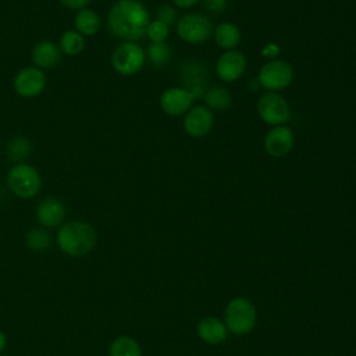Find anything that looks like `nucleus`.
<instances>
[{
	"instance_id": "obj_1",
	"label": "nucleus",
	"mask_w": 356,
	"mask_h": 356,
	"mask_svg": "<svg viewBox=\"0 0 356 356\" xmlns=\"http://www.w3.org/2000/svg\"><path fill=\"white\" fill-rule=\"evenodd\" d=\"M149 24V11L139 0H118L108 11L111 33L125 42H135L146 35Z\"/></svg>"
},
{
	"instance_id": "obj_2",
	"label": "nucleus",
	"mask_w": 356,
	"mask_h": 356,
	"mask_svg": "<svg viewBox=\"0 0 356 356\" xmlns=\"http://www.w3.org/2000/svg\"><path fill=\"white\" fill-rule=\"evenodd\" d=\"M96 231L85 221H68L57 232V245L63 253L71 257L88 254L96 245Z\"/></svg>"
},
{
	"instance_id": "obj_3",
	"label": "nucleus",
	"mask_w": 356,
	"mask_h": 356,
	"mask_svg": "<svg viewBox=\"0 0 356 356\" xmlns=\"http://www.w3.org/2000/svg\"><path fill=\"white\" fill-rule=\"evenodd\" d=\"M257 313L254 305L242 296H236L228 302L224 312V324L232 334L243 335L256 325Z\"/></svg>"
},
{
	"instance_id": "obj_4",
	"label": "nucleus",
	"mask_w": 356,
	"mask_h": 356,
	"mask_svg": "<svg viewBox=\"0 0 356 356\" xmlns=\"http://www.w3.org/2000/svg\"><path fill=\"white\" fill-rule=\"evenodd\" d=\"M7 185L14 195L22 199L33 197L40 189V177L29 164L14 165L7 175Z\"/></svg>"
},
{
	"instance_id": "obj_5",
	"label": "nucleus",
	"mask_w": 356,
	"mask_h": 356,
	"mask_svg": "<svg viewBox=\"0 0 356 356\" xmlns=\"http://www.w3.org/2000/svg\"><path fill=\"white\" fill-rule=\"evenodd\" d=\"M177 32L184 42L199 44L211 36L213 25L206 15L200 13H189L178 19Z\"/></svg>"
},
{
	"instance_id": "obj_6",
	"label": "nucleus",
	"mask_w": 356,
	"mask_h": 356,
	"mask_svg": "<svg viewBox=\"0 0 356 356\" xmlns=\"http://www.w3.org/2000/svg\"><path fill=\"white\" fill-rule=\"evenodd\" d=\"M293 79L292 67L284 60H270L259 71L257 82L261 88L275 92L288 88Z\"/></svg>"
},
{
	"instance_id": "obj_7",
	"label": "nucleus",
	"mask_w": 356,
	"mask_h": 356,
	"mask_svg": "<svg viewBox=\"0 0 356 356\" xmlns=\"http://www.w3.org/2000/svg\"><path fill=\"white\" fill-rule=\"evenodd\" d=\"M111 64L117 72L122 75H134L145 64V51L135 42H122L114 49Z\"/></svg>"
},
{
	"instance_id": "obj_8",
	"label": "nucleus",
	"mask_w": 356,
	"mask_h": 356,
	"mask_svg": "<svg viewBox=\"0 0 356 356\" xmlns=\"http://www.w3.org/2000/svg\"><path fill=\"white\" fill-rule=\"evenodd\" d=\"M257 113L260 118L273 127L284 125L289 120L288 102L275 92H267L257 100Z\"/></svg>"
},
{
	"instance_id": "obj_9",
	"label": "nucleus",
	"mask_w": 356,
	"mask_h": 356,
	"mask_svg": "<svg viewBox=\"0 0 356 356\" xmlns=\"http://www.w3.org/2000/svg\"><path fill=\"white\" fill-rule=\"evenodd\" d=\"M179 81L195 100L203 99L207 92V68L202 63L189 61L181 67Z\"/></svg>"
},
{
	"instance_id": "obj_10",
	"label": "nucleus",
	"mask_w": 356,
	"mask_h": 356,
	"mask_svg": "<svg viewBox=\"0 0 356 356\" xmlns=\"http://www.w3.org/2000/svg\"><path fill=\"white\" fill-rule=\"evenodd\" d=\"M214 125V115L206 106H192L184 115V129L193 138L207 135Z\"/></svg>"
},
{
	"instance_id": "obj_11",
	"label": "nucleus",
	"mask_w": 356,
	"mask_h": 356,
	"mask_svg": "<svg viewBox=\"0 0 356 356\" xmlns=\"http://www.w3.org/2000/svg\"><path fill=\"white\" fill-rule=\"evenodd\" d=\"M246 70V58L238 50L224 51L216 63V74L224 82L239 79Z\"/></svg>"
},
{
	"instance_id": "obj_12",
	"label": "nucleus",
	"mask_w": 356,
	"mask_h": 356,
	"mask_svg": "<svg viewBox=\"0 0 356 356\" xmlns=\"http://www.w3.org/2000/svg\"><path fill=\"white\" fill-rule=\"evenodd\" d=\"M295 145L293 131L286 125L271 128L264 136V149L273 157H282L288 154Z\"/></svg>"
},
{
	"instance_id": "obj_13",
	"label": "nucleus",
	"mask_w": 356,
	"mask_h": 356,
	"mask_svg": "<svg viewBox=\"0 0 356 356\" xmlns=\"http://www.w3.org/2000/svg\"><path fill=\"white\" fill-rule=\"evenodd\" d=\"M46 85V76L42 70L36 67H26L21 70L14 78V89L22 97H32L39 95Z\"/></svg>"
},
{
	"instance_id": "obj_14",
	"label": "nucleus",
	"mask_w": 356,
	"mask_h": 356,
	"mask_svg": "<svg viewBox=\"0 0 356 356\" xmlns=\"http://www.w3.org/2000/svg\"><path fill=\"white\" fill-rule=\"evenodd\" d=\"M195 99L182 86L170 88L167 89L160 97L161 110L168 115H182L185 114L192 106Z\"/></svg>"
},
{
	"instance_id": "obj_15",
	"label": "nucleus",
	"mask_w": 356,
	"mask_h": 356,
	"mask_svg": "<svg viewBox=\"0 0 356 356\" xmlns=\"http://www.w3.org/2000/svg\"><path fill=\"white\" fill-rule=\"evenodd\" d=\"M65 217L64 204L53 197L42 200L36 207V218L40 225L46 228H54L63 222Z\"/></svg>"
},
{
	"instance_id": "obj_16",
	"label": "nucleus",
	"mask_w": 356,
	"mask_h": 356,
	"mask_svg": "<svg viewBox=\"0 0 356 356\" xmlns=\"http://www.w3.org/2000/svg\"><path fill=\"white\" fill-rule=\"evenodd\" d=\"M227 331L228 330L224 321L213 316L203 317L196 325V332L199 338L210 345L221 343L227 338Z\"/></svg>"
},
{
	"instance_id": "obj_17",
	"label": "nucleus",
	"mask_w": 356,
	"mask_h": 356,
	"mask_svg": "<svg viewBox=\"0 0 356 356\" xmlns=\"http://www.w3.org/2000/svg\"><path fill=\"white\" fill-rule=\"evenodd\" d=\"M33 63L40 68H51L60 60V50L53 42L44 40L38 43L32 50Z\"/></svg>"
},
{
	"instance_id": "obj_18",
	"label": "nucleus",
	"mask_w": 356,
	"mask_h": 356,
	"mask_svg": "<svg viewBox=\"0 0 356 356\" xmlns=\"http://www.w3.org/2000/svg\"><path fill=\"white\" fill-rule=\"evenodd\" d=\"M214 40L225 51L234 50L241 43V31L232 22H221L214 29Z\"/></svg>"
},
{
	"instance_id": "obj_19",
	"label": "nucleus",
	"mask_w": 356,
	"mask_h": 356,
	"mask_svg": "<svg viewBox=\"0 0 356 356\" xmlns=\"http://www.w3.org/2000/svg\"><path fill=\"white\" fill-rule=\"evenodd\" d=\"M108 356H142V348L134 338L121 335L111 342Z\"/></svg>"
},
{
	"instance_id": "obj_20",
	"label": "nucleus",
	"mask_w": 356,
	"mask_h": 356,
	"mask_svg": "<svg viewBox=\"0 0 356 356\" xmlns=\"http://www.w3.org/2000/svg\"><path fill=\"white\" fill-rule=\"evenodd\" d=\"M203 100H204L207 108L222 111L231 106L232 97H231V93L225 88L213 86V88L207 89Z\"/></svg>"
},
{
	"instance_id": "obj_21",
	"label": "nucleus",
	"mask_w": 356,
	"mask_h": 356,
	"mask_svg": "<svg viewBox=\"0 0 356 356\" xmlns=\"http://www.w3.org/2000/svg\"><path fill=\"white\" fill-rule=\"evenodd\" d=\"M75 28L81 35H93L100 28V18L93 10L82 8L75 17Z\"/></svg>"
},
{
	"instance_id": "obj_22",
	"label": "nucleus",
	"mask_w": 356,
	"mask_h": 356,
	"mask_svg": "<svg viewBox=\"0 0 356 356\" xmlns=\"http://www.w3.org/2000/svg\"><path fill=\"white\" fill-rule=\"evenodd\" d=\"M26 245L29 249L35 250V252H42L50 248L51 245V236L47 231L42 229V228H32L28 231L26 234Z\"/></svg>"
},
{
	"instance_id": "obj_23",
	"label": "nucleus",
	"mask_w": 356,
	"mask_h": 356,
	"mask_svg": "<svg viewBox=\"0 0 356 356\" xmlns=\"http://www.w3.org/2000/svg\"><path fill=\"white\" fill-rule=\"evenodd\" d=\"M60 44H61V49H63L64 53H67L70 56H75V54H78L83 50L85 42H83V38L79 32L67 31V32L63 33Z\"/></svg>"
},
{
	"instance_id": "obj_24",
	"label": "nucleus",
	"mask_w": 356,
	"mask_h": 356,
	"mask_svg": "<svg viewBox=\"0 0 356 356\" xmlns=\"http://www.w3.org/2000/svg\"><path fill=\"white\" fill-rule=\"evenodd\" d=\"M147 57L153 65L163 67L168 64L171 58V49L165 42H159V43L152 42V44L147 49Z\"/></svg>"
},
{
	"instance_id": "obj_25",
	"label": "nucleus",
	"mask_w": 356,
	"mask_h": 356,
	"mask_svg": "<svg viewBox=\"0 0 356 356\" xmlns=\"http://www.w3.org/2000/svg\"><path fill=\"white\" fill-rule=\"evenodd\" d=\"M168 32H170V26L165 25L164 22L159 21V19L150 21V24L147 25V29H146V35L154 43L164 42L167 39V36H168Z\"/></svg>"
},
{
	"instance_id": "obj_26",
	"label": "nucleus",
	"mask_w": 356,
	"mask_h": 356,
	"mask_svg": "<svg viewBox=\"0 0 356 356\" xmlns=\"http://www.w3.org/2000/svg\"><path fill=\"white\" fill-rule=\"evenodd\" d=\"M29 153V142L26 138H15L8 146V157L13 160L25 159Z\"/></svg>"
},
{
	"instance_id": "obj_27",
	"label": "nucleus",
	"mask_w": 356,
	"mask_h": 356,
	"mask_svg": "<svg viewBox=\"0 0 356 356\" xmlns=\"http://www.w3.org/2000/svg\"><path fill=\"white\" fill-rule=\"evenodd\" d=\"M156 19H159V21H161V22H164L165 25H171V24H174L175 22V19H177V11L171 7V6H168V4H165V6H163L161 8H159V11H157V18Z\"/></svg>"
},
{
	"instance_id": "obj_28",
	"label": "nucleus",
	"mask_w": 356,
	"mask_h": 356,
	"mask_svg": "<svg viewBox=\"0 0 356 356\" xmlns=\"http://www.w3.org/2000/svg\"><path fill=\"white\" fill-rule=\"evenodd\" d=\"M202 6L211 14H220L227 8V0H200Z\"/></svg>"
},
{
	"instance_id": "obj_29",
	"label": "nucleus",
	"mask_w": 356,
	"mask_h": 356,
	"mask_svg": "<svg viewBox=\"0 0 356 356\" xmlns=\"http://www.w3.org/2000/svg\"><path fill=\"white\" fill-rule=\"evenodd\" d=\"M64 6L70 7V8H85V6L90 1V0H60Z\"/></svg>"
},
{
	"instance_id": "obj_30",
	"label": "nucleus",
	"mask_w": 356,
	"mask_h": 356,
	"mask_svg": "<svg viewBox=\"0 0 356 356\" xmlns=\"http://www.w3.org/2000/svg\"><path fill=\"white\" fill-rule=\"evenodd\" d=\"M261 54L267 58H271L274 60V57L278 54V46L277 44H267L263 50H261Z\"/></svg>"
},
{
	"instance_id": "obj_31",
	"label": "nucleus",
	"mask_w": 356,
	"mask_h": 356,
	"mask_svg": "<svg viewBox=\"0 0 356 356\" xmlns=\"http://www.w3.org/2000/svg\"><path fill=\"white\" fill-rule=\"evenodd\" d=\"M199 0H172V3L179 8H191L193 7Z\"/></svg>"
},
{
	"instance_id": "obj_32",
	"label": "nucleus",
	"mask_w": 356,
	"mask_h": 356,
	"mask_svg": "<svg viewBox=\"0 0 356 356\" xmlns=\"http://www.w3.org/2000/svg\"><path fill=\"white\" fill-rule=\"evenodd\" d=\"M6 345H7V337L3 331H0V352L6 348Z\"/></svg>"
},
{
	"instance_id": "obj_33",
	"label": "nucleus",
	"mask_w": 356,
	"mask_h": 356,
	"mask_svg": "<svg viewBox=\"0 0 356 356\" xmlns=\"http://www.w3.org/2000/svg\"><path fill=\"white\" fill-rule=\"evenodd\" d=\"M3 356H6V355H3Z\"/></svg>"
}]
</instances>
